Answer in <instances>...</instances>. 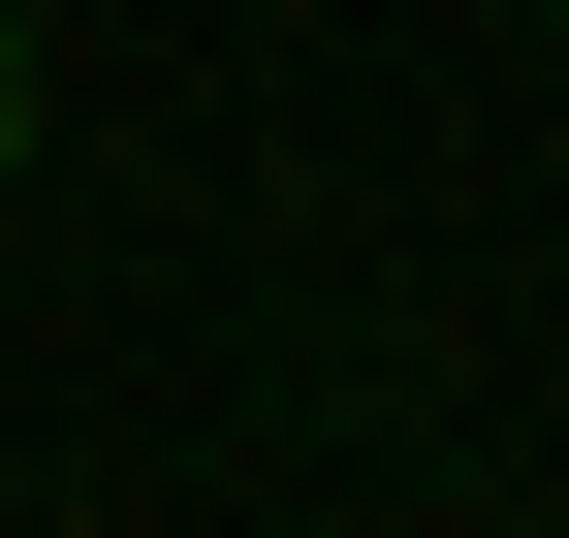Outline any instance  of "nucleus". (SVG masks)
I'll return each instance as SVG.
<instances>
[{"label":"nucleus","instance_id":"obj_1","mask_svg":"<svg viewBox=\"0 0 569 538\" xmlns=\"http://www.w3.org/2000/svg\"><path fill=\"white\" fill-rule=\"evenodd\" d=\"M0 159H32V32H0Z\"/></svg>","mask_w":569,"mask_h":538}]
</instances>
